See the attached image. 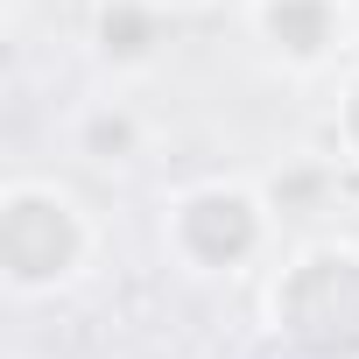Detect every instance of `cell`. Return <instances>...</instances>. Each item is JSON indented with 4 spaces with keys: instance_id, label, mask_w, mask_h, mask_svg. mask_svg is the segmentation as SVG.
<instances>
[{
    "instance_id": "cell-1",
    "label": "cell",
    "mask_w": 359,
    "mask_h": 359,
    "mask_svg": "<svg viewBox=\"0 0 359 359\" xmlns=\"http://www.w3.org/2000/svg\"><path fill=\"white\" fill-rule=\"evenodd\" d=\"M254 310L275 359H359V240L303 233L261 275Z\"/></svg>"
},
{
    "instance_id": "cell-2",
    "label": "cell",
    "mask_w": 359,
    "mask_h": 359,
    "mask_svg": "<svg viewBox=\"0 0 359 359\" xmlns=\"http://www.w3.org/2000/svg\"><path fill=\"white\" fill-rule=\"evenodd\" d=\"M106 254L99 212L64 176H8L0 184V289L15 303H50L92 282Z\"/></svg>"
},
{
    "instance_id": "cell-3",
    "label": "cell",
    "mask_w": 359,
    "mask_h": 359,
    "mask_svg": "<svg viewBox=\"0 0 359 359\" xmlns=\"http://www.w3.org/2000/svg\"><path fill=\"white\" fill-rule=\"evenodd\" d=\"M275 233L282 212L254 176H198V184L169 191L155 219L162 261L184 282H247L254 268H268Z\"/></svg>"
},
{
    "instance_id": "cell-4",
    "label": "cell",
    "mask_w": 359,
    "mask_h": 359,
    "mask_svg": "<svg viewBox=\"0 0 359 359\" xmlns=\"http://www.w3.org/2000/svg\"><path fill=\"white\" fill-rule=\"evenodd\" d=\"M240 22L282 78H331L359 50V0H247Z\"/></svg>"
},
{
    "instance_id": "cell-5",
    "label": "cell",
    "mask_w": 359,
    "mask_h": 359,
    "mask_svg": "<svg viewBox=\"0 0 359 359\" xmlns=\"http://www.w3.org/2000/svg\"><path fill=\"white\" fill-rule=\"evenodd\" d=\"M85 43H92L99 71L148 78V71H162V57L176 43V8L169 0H92L85 8Z\"/></svg>"
},
{
    "instance_id": "cell-6",
    "label": "cell",
    "mask_w": 359,
    "mask_h": 359,
    "mask_svg": "<svg viewBox=\"0 0 359 359\" xmlns=\"http://www.w3.org/2000/svg\"><path fill=\"white\" fill-rule=\"evenodd\" d=\"M78 155H92V162H127V155H141V120L127 113V99H106V106L78 113Z\"/></svg>"
},
{
    "instance_id": "cell-7",
    "label": "cell",
    "mask_w": 359,
    "mask_h": 359,
    "mask_svg": "<svg viewBox=\"0 0 359 359\" xmlns=\"http://www.w3.org/2000/svg\"><path fill=\"white\" fill-rule=\"evenodd\" d=\"M331 141H338V162L359 176V57H352L345 78H338V99H331Z\"/></svg>"
},
{
    "instance_id": "cell-8",
    "label": "cell",
    "mask_w": 359,
    "mask_h": 359,
    "mask_svg": "<svg viewBox=\"0 0 359 359\" xmlns=\"http://www.w3.org/2000/svg\"><path fill=\"white\" fill-rule=\"evenodd\" d=\"M240 8H247V0H240Z\"/></svg>"
}]
</instances>
